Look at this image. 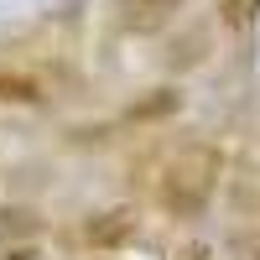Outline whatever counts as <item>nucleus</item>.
<instances>
[{
    "instance_id": "f257e3e1",
    "label": "nucleus",
    "mask_w": 260,
    "mask_h": 260,
    "mask_svg": "<svg viewBox=\"0 0 260 260\" xmlns=\"http://www.w3.org/2000/svg\"><path fill=\"white\" fill-rule=\"evenodd\" d=\"M213 182H219V156L213 151H182L177 161L167 167V177H161V203L172 213H198L208 203V192Z\"/></svg>"
},
{
    "instance_id": "f03ea898",
    "label": "nucleus",
    "mask_w": 260,
    "mask_h": 260,
    "mask_svg": "<svg viewBox=\"0 0 260 260\" xmlns=\"http://www.w3.org/2000/svg\"><path fill=\"white\" fill-rule=\"evenodd\" d=\"M83 240H89L94 250H120L136 240V213L130 208H110V213H99V219L83 224Z\"/></svg>"
},
{
    "instance_id": "7ed1b4c3",
    "label": "nucleus",
    "mask_w": 260,
    "mask_h": 260,
    "mask_svg": "<svg viewBox=\"0 0 260 260\" xmlns=\"http://www.w3.org/2000/svg\"><path fill=\"white\" fill-rule=\"evenodd\" d=\"M182 110V89H151V99L130 104V120H161V115H177Z\"/></svg>"
},
{
    "instance_id": "20e7f679",
    "label": "nucleus",
    "mask_w": 260,
    "mask_h": 260,
    "mask_svg": "<svg viewBox=\"0 0 260 260\" xmlns=\"http://www.w3.org/2000/svg\"><path fill=\"white\" fill-rule=\"evenodd\" d=\"M0 99H6V104H37L42 83L26 78V73H0Z\"/></svg>"
},
{
    "instance_id": "39448f33",
    "label": "nucleus",
    "mask_w": 260,
    "mask_h": 260,
    "mask_svg": "<svg viewBox=\"0 0 260 260\" xmlns=\"http://www.w3.org/2000/svg\"><path fill=\"white\" fill-rule=\"evenodd\" d=\"M255 11H260V0H224V16L234 21V26H245Z\"/></svg>"
},
{
    "instance_id": "423d86ee",
    "label": "nucleus",
    "mask_w": 260,
    "mask_h": 260,
    "mask_svg": "<svg viewBox=\"0 0 260 260\" xmlns=\"http://www.w3.org/2000/svg\"><path fill=\"white\" fill-rule=\"evenodd\" d=\"M136 11H146V16H161V11H177V0H130Z\"/></svg>"
},
{
    "instance_id": "0eeeda50",
    "label": "nucleus",
    "mask_w": 260,
    "mask_h": 260,
    "mask_svg": "<svg viewBox=\"0 0 260 260\" xmlns=\"http://www.w3.org/2000/svg\"><path fill=\"white\" fill-rule=\"evenodd\" d=\"M6 260H42L37 250H6Z\"/></svg>"
},
{
    "instance_id": "6e6552de",
    "label": "nucleus",
    "mask_w": 260,
    "mask_h": 260,
    "mask_svg": "<svg viewBox=\"0 0 260 260\" xmlns=\"http://www.w3.org/2000/svg\"><path fill=\"white\" fill-rule=\"evenodd\" d=\"M182 260H208V245H192V250H187Z\"/></svg>"
}]
</instances>
